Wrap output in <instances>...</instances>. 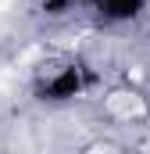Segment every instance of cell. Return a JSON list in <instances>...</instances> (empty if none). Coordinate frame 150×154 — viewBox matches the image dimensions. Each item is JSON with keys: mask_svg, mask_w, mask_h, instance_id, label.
<instances>
[{"mask_svg": "<svg viewBox=\"0 0 150 154\" xmlns=\"http://www.w3.org/2000/svg\"><path fill=\"white\" fill-rule=\"evenodd\" d=\"M93 86V75L86 65L79 61H57V65H43L32 79V93L43 104H68L75 97H82Z\"/></svg>", "mask_w": 150, "mask_h": 154, "instance_id": "obj_1", "label": "cell"}, {"mask_svg": "<svg viewBox=\"0 0 150 154\" xmlns=\"http://www.w3.org/2000/svg\"><path fill=\"white\" fill-rule=\"evenodd\" d=\"M150 0H89L93 14L107 25H125V22H136L143 11H147Z\"/></svg>", "mask_w": 150, "mask_h": 154, "instance_id": "obj_2", "label": "cell"}, {"mask_svg": "<svg viewBox=\"0 0 150 154\" xmlns=\"http://www.w3.org/2000/svg\"><path fill=\"white\" fill-rule=\"evenodd\" d=\"M72 4L75 0H36V7L43 11V14H64Z\"/></svg>", "mask_w": 150, "mask_h": 154, "instance_id": "obj_3", "label": "cell"}]
</instances>
